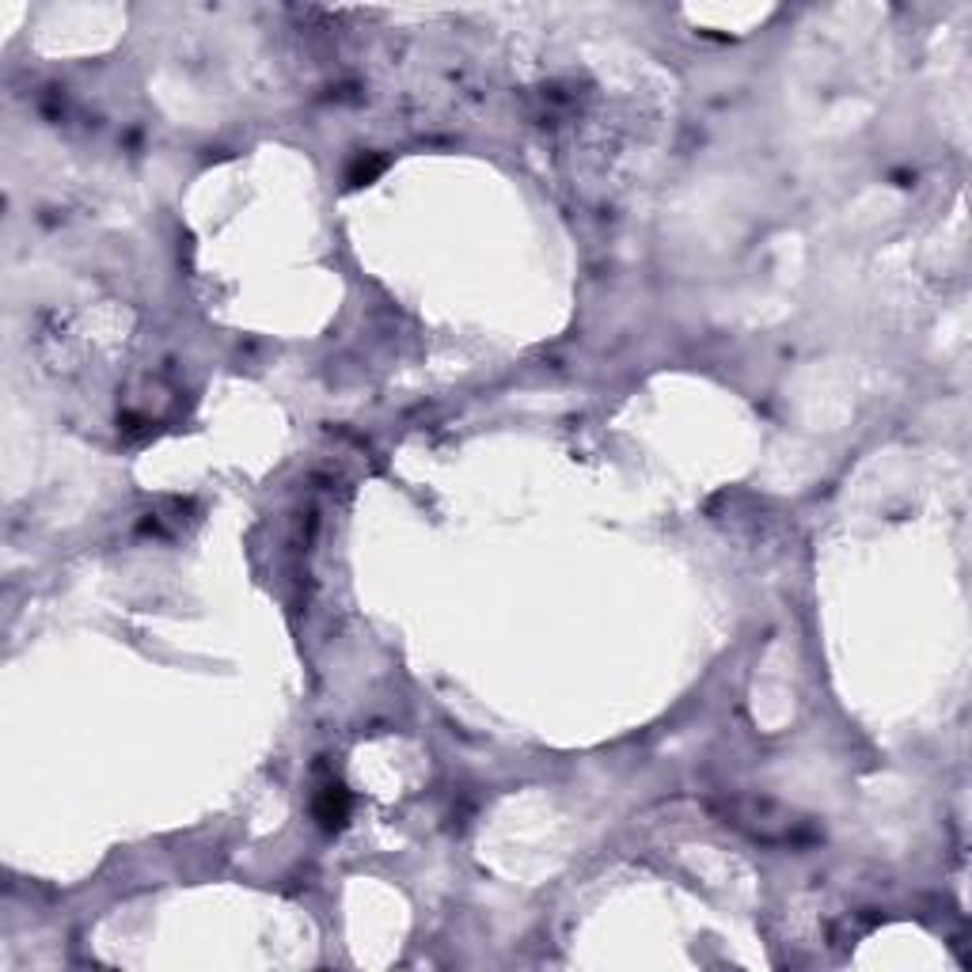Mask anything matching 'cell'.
Listing matches in <instances>:
<instances>
[{"mask_svg":"<svg viewBox=\"0 0 972 972\" xmlns=\"http://www.w3.org/2000/svg\"><path fill=\"white\" fill-rule=\"evenodd\" d=\"M726 817L737 828H745L748 835L763 840V843H794V840H798V832H806V825H802V820H794L786 809L768 806V802H733V806L726 809Z\"/></svg>","mask_w":972,"mask_h":972,"instance_id":"6da1fadb","label":"cell"},{"mask_svg":"<svg viewBox=\"0 0 972 972\" xmlns=\"http://www.w3.org/2000/svg\"><path fill=\"white\" fill-rule=\"evenodd\" d=\"M316 813H320V820L327 828L342 825V820H346V794H342V786H327V794Z\"/></svg>","mask_w":972,"mask_h":972,"instance_id":"7a4b0ae2","label":"cell"}]
</instances>
